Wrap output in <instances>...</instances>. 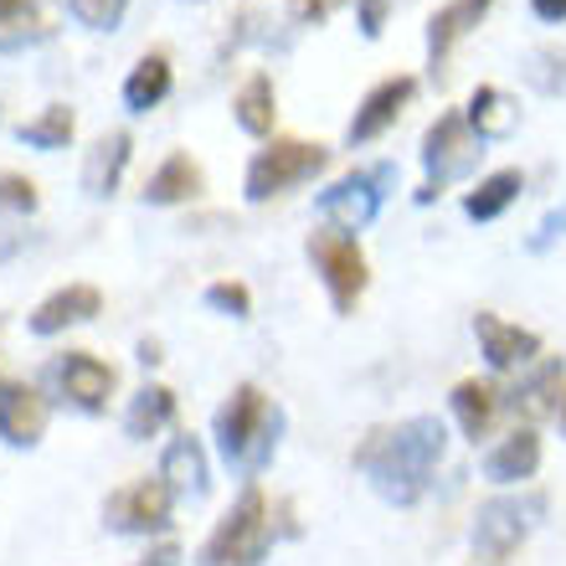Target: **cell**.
Returning a JSON list of instances; mask_svg holds the SVG:
<instances>
[{"instance_id": "3957f363", "label": "cell", "mask_w": 566, "mask_h": 566, "mask_svg": "<svg viewBox=\"0 0 566 566\" xmlns=\"http://www.w3.org/2000/svg\"><path fill=\"white\" fill-rule=\"evenodd\" d=\"M269 546H273L269 500H263L258 484H248L238 505L217 521L207 546L196 552V566H263L269 562Z\"/></svg>"}, {"instance_id": "7402d4cb", "label": "cell", "mask_w": 566, "mask_h": 566, "mask_svg": "<svg viewBox=\"0 0 566 566\" xmlns=\"http://www.w3.org/2000/svg\"><path fill=\"white\" fill-rule=\"evenodd\" d=\"M52 36V15L42 0H0V52H21Z\"/></svg>"}, {"instance_id": "d4e9b609", "label": "cell", "mask_w": 566, "mask_h": 566, "mask_svg": "<svg viewBox=\"0 0 566 566\" xmlns=\"http://www.w3.org/2000/svg\"><path fill=\"white\" fill-rule=\"evenodd\" d=\"M165 93H170V57L165 52H145L135 62V73L124 77V108L129 114H149V108L165 104Z\"/></svg>"}, {"instance_id": "6da1fadb", "label": "cell", "mask_w": 566, "mask_h": 566, "mask_svg": "<svg viewBox=\"0 0 566 566\" xmlns=\"http://www.w3.org/2000/svg\"><path fill=\"white\" fill-rule=\"evenodd\" d=\"M448 453V428L438 418H407L397 428L366 432L356 448V469L387 505H418L432 490V474Z\"/></svg>"}, {"instance_id": "7a4b0ae2", "label": "cell", "mask_w": 566, "mask_h": 566, "mask_svg": "<svg viewBox=\"0 0 566 566\" xmlns=\"http://www.w3.org/2000/svg\"><path fill=\"white\" fill-rule=\"evenodd\" d=\"M279 432H283V412L263 397V387L242 381L217 412V448L238 474H263L269 459L279 453Z\"/></svg>"}, {"instance_id": "52a82bcc", "label": "cell", "mask_w": 566, "mask_h": 566, "mask_svg": "<svg viewBox=\"0 0 566 566\" xmlns=\"http://www.w3.org/2000/svg\"><path fill=\"white\" fill-rule=\"evenodd\" d=\"M310 263H314V273L325 279L335 314H350V310H356V298L366 294V283H371V269H366L360 242L350 238V232L319 227V232L310 238Z\"/></svg>"}, {"instance_id": "d590c367", "label": "cell", "mask_w": 566, "mask_h": 566, "mask_svg": "<svg viewBox=\"0 0 566 566\" xmlns=\"http://www.w3.org/2000/svg\"><path fill=\"white\" fill-rule=\"evenodd\" d=\"M556 232H566V211H552V217L541 222V232H536V238H531V248H536V253H541V248H546V242H552Z\"/></svg>"}, {"instance_id": "44dd1931", "label": "cell", "mask_w": 566, "mask_h": 566, "mask_svg": "<svg viewBox=\"0 0 566 566\" xmlns=\"http://www.w3.org/2000/svg\"><path fill=\"white\" fill-rule=\"evenodd\" d=\"M463 119H469V129H474L479 139H505V135H515V124H521V104H515L505 88L479 83V88L469 93Z\"/></svg>"}, {"instance_id": "74e56055", "label": "cell", "mask_w": 566, "mask_h": 566, "mask_svg": "<svg viewBox=\"0 0 566 566\" xmlns=\"http://www.w3.org/2000/svg\"><path fill=\"white\" fill-rule=\"evenodd\" d=\"M556 422H562V438H566V391H562V402H556Z\"/></svg>"}, {"instance_id": "e575fe53", "label": "cell", "mask_w": 566, "mask_h": 566, "mask_svg": "<svg viewBox=\"0 0 566 566\" xmlns=\"http://www.w3.org/2000/svg\"><path fill=\"white\" fill-rule=\"evenodd\" d=\"M135 566H180V546L176 541H160V546H155L149 556H139Z\"/></svg>"}, {"instance_id": "ba28073f", "label": "cell", "mask_w": 566, "mask_h": 566, "mask_svg": "<svg viewBox=\"0 0 566 566\" xmlns=\"http://www.w3.org/2000/svg\"><path fill=\"white\" fill-rule=\"evenodd\" d=\"M170 505H176V494H170L165 479H135V484L108 494L104 521L119 536H155V531L170 525Z\"/></svg>"}, {"instance_id": "4dcf8cb0", "label": "cell", "mask_w": 566, "mask_h": 566, "mask_svg": "<svg viewBox=\"0 0 566 566\" xmlns=\"http://www.w3.org/2000/svg\"><path fill=\"white\" fill-rule=\"evenodd\" d=\"M207 304L217 314H232V319H248V314H253V294H248V283H238V279H217V283H211Z\"/></svg>"}, {"instance_id": "603a6c76", "label": "cell", "mask_w": 566, "mask_h": 566, "mask_svg": "<svg viewBox=\"0 0 566 566\" xmlns=\"http://www.w3.org/2000/svg\"><path fill=\"white\" fill-rule=\"evenodd\" d=\"M232 114H238V124L253 139H269L273 119H279V88H273V77L269 73L248 77V83L238 88V98H232Z\"/></svg>"}, {"instance_id": "484cf974", "label": "cell", "mask_w": 566, "mask_h": 566, "mask_svg": "<svg viewBox=\"0 0 566 566\" xmlns=\"http://www.w3.org/2000/svg\"><path fill=\"white\" fill-rule=\"evenodd\" d=\"M170 418H176V391L170 387H139L135 402H129V412H124V432L135 438V443H149L160 428H170Z\"/></svg>"}, {"instance_id": "836d02e7", "label": "cell", "mask_w": 566, "mask_h": 566, "mask_svg": "<svg viewBox=\"0 0 566 566\" xmlns=\"http://www.w3.org/2000/svg\"><path fill=\"white\" fill-rule=\"evenodd\" d=\"M340 6H345V0H294V6H289V15H294V21H325V15H335Z\"/></svg>"}, {"instance_id": "ffe728a7", "label": "cell", "mask_w": 566, "mask_h": 566, "mask_svg": "<svg viewBox=\"0 0 566 566\" xmlns=\"http://www.w3.org/2000/svg\"><path fill=\"white\" fill-rule=\"evenodd\" d=\"M453 418H459V428H463V438H490V428H494V418H500V407H505V397H500V387L494 381H479V376H469V381H459L453 387Z\"/></svg>"}, {"instance_id": "5bb4252c", "label": "cell", "mask_w": 566, "mask_h": 566, "mask_svg": "<svg viewBox=\"0 0 566 566\" xmlns=\"http://www.w3.org/2000/svg\"><path fill=\"white\" fill-rule=\"evenodd\" d=\"M104 310V294L93 289V283H67L57 294H46L36 310H31V329L36 335H62L67 325H83L93 314Z\"/></svg>"}, {"instance_id": "83f0119b", "label": "cell", "mask_w": 566, "mask_h": 566, "mask_svg": "<svg viewBox=\"0 0 566 566\" xmlns=\"http://www.w3.org/2000/svg\"><path fill=\"white\" fill-rule=\"evenodd\" d=\"M73 129H77L73 108H67V104H46L36 119H27L21 129H15V139H21V145H31V149H67V145H73Z\"/></svg>"}, {"instance_id": "9c48e42d", "label": "cell", "mask_w": 566, "mask_h": 566, "mask_svg": "<svg viewBox=\"0 0 566 566\" xmlns=\"http://www.w3.org/2000/svg\"><path fill=\"white\" fill-rule=\"evenodd\" d=\"M531 510H541V505H521V500H490V505H479L474 552L490 566L510 562V556L521 552V541L531 536Z\"/></svg>"}, {"instance_id": "9a60e30c", "label": "cell", "mask_w": 566, "mask_h": 566, "mask_svg": "<svg viewBox=\"0 0 566 566\" xmlns=\"http://www.w3.org/2000/svg\"><path fill=\"white\" fill-rule=\"evenodd\" d=\"M46 432V402L36 387H0V438L11 448H36Z\"/></svg>"}, {"instance_id": "8992f818", "label": "cell", "mask_w": 566, "mask_h": 566, "mask_svg": "<svg viewBox=\"0 0 566 566\" xmlns=\"http://www.w3.org/2000/svg\"><path fill=\"white\" fill-rule=\"evenodd\" d=\"M391 186H397V165H356L350 176H340L329 191H319V217L335 232H366L376 222V211L387 207Z\"/></svg>"}, {"instance_id": "ac0fdd59", "label": "cell", "mask_w": 566, "mask_h": 566, "mask_svg": "<svg viewBox=\"0 0 566 566\" xmlns=\"http://www.w3.org/2000/svg\"><path fill=\"white\" fill-rule=\"evenodd\" d=\"M207 191V176H201V165L176 149V155H165L160 170L145 180V207H180V201H196V196Z\"/></svg>"}, {"instance_id": "5b68a950", "label": "cell", "mask_w": 566, "mask_h": 566, "mask_svg": "<svg viewBox=\"0 0 566 566\" xmlns=\"http://www.w3.org/2000/svg\"><path fill=\"white\" fill-rule=\"evenodd\" d=\"M418 155H422V170H428V186L418 191V201L428 207V201L443 191L448 180L474 176L479 155H484V139L469 129V119H463L459 108H443V114L428 124V135H422Z\"/></svg>"}, {"instance_id": "cb8c5ba5", "label": "cell", "mask_w": 566, "mask_h": 566, "mask_svg": "<svg viewBox=\"0 0 566 566\" xmlns=\"http://www.w3.org/2000/svg\"><path fill=\"white\" fill-rule=\"evenodd\" d=\"M562 381H566V366H562V360H541L536 371H531L521 387L510 391V407H515V412H525L531 422L546 418V412H556V402H562V391H566Z\"/></svg>"}, {"instance_id": "1f68e13d", "label": "cell", "mask_w": 566, "mask_h": 566, "mask_svg": "<svg viewBox=\"0 0 566 566\" xmlns=\"http://www.w3.org/2000/svg\"><path fill=\"white\" fill-rule=\"evenodd\" d=\"M36 201H42L36 180H27L21 170H0V211H21L27 217V211H36Z\"/></svg>"}, {"instance_id": "d6a6232c", "label": "cell", "mask_w": 566, "mask_h": 566, "mask_svg": "<svg viewBox=\"0 0 566 566\" xmlns=\"http://www.w3.org/2000/svg\"><path fill=\"white\" fill-rule=\"evenodd\" d=\"M397 0H356V21H360V36H381V27H387V15Z\"/></svg>"}, {"instance_id": "30bf717a", "label": "cell", "mask_w": 566, "mask_h": 566, "mask_svg": "<svg viewBox=\"0 0 566 566\" xmlns=\"http://www.w3.org/2000/svg\"><path fill=\"white\" fill-rule=\"evenodd\" d=\"M418 98V77H407V73H397V77H381L366 98H360V108H356V119H350V129H345V139L350 145H371V139H381L391 129V124L402 119V108Z\"/></svg>"}, {"instance_id": "2e32d148", "label": "cell", "mask_w": 566, "mask_h": 566, "mask_svg": "<svg viewBox=\"0 0 566 566\" xmlns=\"http://www.w3.org/2000/svg\"><path fill=\"white\" fill-rule=\"evenodd\" d=\"M536 469H541V432L531 428V422L505 432V438L484 453V479H494V484H521V479H531Z\"/></svg>"}, {"instance_id": "7c38bea8", "label": "cell", "mask_w": 566, "mask_h": 566, "mask_svg": "<svg viewBox=\"0 0 566 566\" xmlns=\"http://www.w3.org/2000/svg\"><path fill=\"white\" fill-rule=\"evenodd\" d=\"M114 381H119V376H114V366H108V360H98L93 350H67V356L57 360L62 397H67L73 407H83V412H104Z\"/></svg>"}, {"instance_id": "277c9868", "label": "cell", "mask_w": 566, "mask_h": 566, "mask_svg": "<svg viewBox=\"0 0 566 566\" xmlns=\"http://www.w3.org/2000/svg\"><path fill=\"white\" fill-rule=\"evenodd\" d=\"M325 165H329L325 145H310V139H294V135H273L269 145L248 160L242 191H248L253 207H263V201H273V196H283V191H294V186H304V180H314Z\"/></svg>"}, {"instance_id": "8fae6325", "label": "cell", "mask_w": 566, "mask_h": 566, "mask_svg": "<svg viewBox=\"0 0 566 566\" xmlns=\"http://www.w3.org/2000/svg\"><path fill=\"white\" fill-rule=\"evenodd\" d=\"M474 335H479L484 360H490V371H525V366H536V356H541L536 329L510 325L500 314H474Z\"/></svg>"}, {"instance_id": "4316f807", "label": "cell", "mask_w": 566, "mask_h": 566, "mask_svg": "<svg viewBox=\"0 0 566 566\" xmlns=\"http://www.w3.org/2000/svg\"><path fill=\"white\" fill-rule=\"evenodd\" d=\"M525 191V176L521 170H494L474 186V191L463 196V211L474 217V222H494V217H505L515 207V196Z\"/></svg>"}, {"instance_id": "4fadbf2b", "label": "cell", "mask_w": 566, "mask_h": 566, "mask_svg": "<svg viewBox=\"0 0 566 566\" xmlns=\"http://www.w3.org/2000/svg\"><path fill=\"white\" fill-rule=\"evenodd\" d=\"M494 0H443L438 11L428 15V57H432V73L443 67V57L453 52V46L469 36V31L490 15Z\"/></svg>"}, {"instance_id": "e0dca14e", "label": "cell", "mask_w": 566, "mask_h": 566, "mask_svg": "<svg viewBox=\"0 0 566 566\" xmlns=\"http://www.w3.org/2000/svg\"><path fill=\"white\" fill-rule=\"evenodd\" d=\"M129 149H135L129 129H108V135L93 139L88 160H83V191H88L93 201H104V196L119 191L124 165H129Z\"/></svg>"}, {"instance_id": "f1b7e54d", "label": "cell", "mask_w": 566, "mask_h": 566, "mask_svg": "<svg viewBox=\"0 0 566 566\" xmlns=\"http://www.w3.org/2000/svg\"><path fill=\"white\" fill-rule=\"evenodd\" d=\"M521 77L536 93H546V98H562L566 93V46H556V42L531 46L521 62Z\"/></svg>"}, {"instance_id": "f546056e", "label": "cell", "mask_w": 566, "mask_h": 566, "mask_svg": "<svg viewBox=\"0 0 566 566\" xmlns=\"http://www.w3.org/2000/svg\"><path fill=\"white\" fill-rule=\"evenodd\" d=\"M67 11L88 31H114L124 21V11H129V0H67Z\"/></svg>"}, {"instance_id": "d6986e66", "label": "cell", "mask_w": 566, "mask_h": 566, "mask_svg": "<svg viewBox=\"0 0 566 566\" xmlns=\"http://www.w3.org/2000/svg\"><path fill=\"white\" fill-rule=\"evenodd\" d=\"M160 479L170 484V494H186V500H201L207 494V448H201V438H191V432H180V438H170L165 443V459H160Z\"/></svg>"}, {"instance_id": "8d00e7d4", "label": "cell", "mask_w": 566, "mask_h": 566, "mask_svg": "<svg viewBox=\"0 0 566 566\" xmlns=\"http://www.w3.org/2000/svg\"><path fill=\"white\" fill-rule=\"evenodd\" d=\"M531 11H536L541 21H566V0H531Z\"/></svg>"}]
</instances>
